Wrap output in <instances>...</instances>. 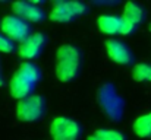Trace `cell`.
Listing matches in <instances>:
<instances>
[{"mask_svg": "<svg viewBox=\"0 0 151 140\" xmlns=\"http://www.w3.org/2000/svg\"><path fill=\"white\" fill-rule=\"evenodd\" d=\"M106 51H107V55L117 64L128 66L134 61V54H132L131 48L119 40H113V38L107 40L106 41Z\"/></svg>", "mask_w": 151, "mask_h": 140, "instance_id": "30bf717a", "label": "cell"}, {"mask_svg": "<svg viewBox=\"0 0 151 140\" xmlns=\"http://www.w3.org/2000/svg\"><path fill=\"white\" fill-rule=\"evenodd\" d=\"M135 29H137V26H135L134 23H131L129 21H126L125 18L120 16V29H119V34H122V35H129V34H132Z\"/></svg>", "mask_w": 151, "mask_h": 140, "instance_id": "2e32d148", "label": "cell"}, {"mask_svg": "<svg viewBox=\"0 0 151 140\" xmlns=\"http://www.w3.org/2000/svg\"><path fill=\"white\" fill-rule=\"evenodd\" d=\"M40 80H41L40 69L31 61H24L10 79L9 89L12 96L19 101L32 95Z\"/></svg>", "mask_w": 151, "mask_h": 140, "instance_id": "7a4b0ae2", "label": "cell"}, {"mask_svg": "<svg viewBox=\"0 0 151 140\" xmlns=\"http://www.w3.org/2000/svg\"><path fill=\"white\" fill-rule=\"evenodd\" d=\"M97 26L106 35H116L120 29V18L114 15H101L97 19Z\"/></svg>", "mask_w": 151, "mask_h": 140, "instance_id": "8fae6325", "label": "cell"}, {"mask_svg": "<svg viewBox=\"0 0 151 140\" xmlns=\"http://www.w3.org/2000/svg\"><path fill=\"white\" fill-rule=\"evenodd\" d=\"M148 80L151 82V67H150V73H148Z\"/></svg>", "mask_w": 151, "mask_h": 140, "instance_id": "d6986e66", "label": "cell"}, {"mask_svg": "<svg viewBox=\"0 0 151 140\" xmlns=\"http://www.w3.org/2000/svg\"><path fill=\"white\" fill-rule=\"evenodd\" d=\"M87 10L88 7L82 1H54L49 18L57 23H68L78 16L85 15Z\"/></svg>", "mask_w": 151, "mask_h": 140, "instance_id": "5b68a950", "label": "cell"}, {"mask_svg": "<svg viewBox=\"0 0 151 140\" xmlns=\"http://www.w3.org/2000/svg\"><path fill=\"white\" fill-rule=\"evenodd\" d=\"M122 18H125L126 21H129L131 23H134L135 26L141 25L145 19V10L138 4V3H134V1H128L125 4V9H123V15Z\"/></svg>", "mask_w": 151, "mask_h": 140, "instance_id": "7c38bea8", "label": "cell"}, {"mask_svg": "<svg viewBox=\"0 0 151 140\" xmlns=\"http://www.w3.org/2000/svg\"><path fill=\"white\" fill-rule=\"evenodd\" d=\"M97 101L104 115L111 121H119L125 111V99L117 93L114 85L104 83L97 92Z\"/></svg>", "mask_w": 151, "mask_h": 140, "instance_id": "3957f363", "label": "cell"}, {"mask_svg": "<svg viewBox=\"0 0 151 140\" xmlns=\"http://www.w3.org/2000/svg\"><path fill=\"white\" fill-rule=\"evenodd\" d=\"M134 133L141 139H151V112L139 115L134 121Z\"/></svg>", "mask_w": 151, "mask_h": 140, "instance_id": "4fadbf2b", "label": "cell"}, {"mask_svg": "<svg viewBox=\"0 0 151 140\" xmlns=\"http://www.w3.org/2000/svg\"><path fill=\"white\" fill-rule=\"evenodd\" d=\"M15 50V45H13V43L10 41V40H7L1 32H0V51L1 53H6V54H9V53H12Z\"/></svg>", "mask_w": 151, "mask_h": 140, "instance_id": "e0dca14e", "label": "cell"}, {"mask_svg": "<svg viewBox=\"0 0 151 140\" xmlns=\"http://www.w3.org/2000/svg\"><path fill=\"white\" fill-rule=\"evenodd\" d=\"M150 67H151V64H147V63H138V64H135L134 69H132V77L137 82H145V80H148Z\"/></svg>", "mask_w": 151, "mask_h": 140, "instance_id": "9a60e30c", "label": "cell"}, {"mask_svg": "<svg viewBox=\"0 0 151 140\" xmlns=\"http://www.w3.org/2000/svg\"><path fill=\"white\" fill-rule=\"evenodd\" d=\"M46 114V99L41 95H29L18 101L16 117L24 123L38 121Z\"/></svg>", "mask_w": 151, "mask_h": 140, "instance_id": "277c9868", "label": "cell"}, {"mask_svg": "<svg viewBox=\"0 0 151 140\" xmlns=\"http://www.w3.org/2000/svg\"><path fill=\"white\" fill-rule=\"evenodd\" d=\"M49 130L53 140H79L82 134L79 123L69 117H56Z\"/></svg>", "mask_w": 151, "mask_h": 140, "instance_id": "8992f818", "label": "cell"}, {"mask_svg": "<svg viewBox=\"0 0 151 140\" xmlns=\"http://www.w3.org/2000/svg\"><path fill=\"white\" fill-rule=\"evenodd\" d=\"M12 12L13 16L25 21L27 23H37L46 18L43 7H40L37 1H15L12 3Z\"/></svg>", "mask_w": 151, "mask_h": 140, "instance_id": "ba28073f", "label": "cell"}, {"mask_svg": "<svg viewBox=\"0 0 151 140\" xmlns=\"http://www.w3.org/2000/svg\"><path fill=\"white\" fill-rule=\"evenodd\" d=\"M4 85V80H3V75H1V67H0V86Z\"/></svg>", "mask_w": 151, "mask_h": 140, "instance_id": "ac0fdd59", "label": "cell"}, {"mask_svg": "<svg viewBox=\"0 0 151 140\" xmlns=\"http://www.w3.org/2000/svg\"><path fill=\"white\" fill-rule=\"evenodd\" d=\"M87 140H126V136L119 130L100 129V130H96L93 134H90Z\"/></svg>", "mask_w": 151, "mask_h": 140, "instance_id": "5bb4252c", "label": "cell"}, {"mask_svg": "<svg viewBox=\"0 0 151 140\" xmlns=\"http://www.w3.org/2000/svg\"><path fill=\"white\" fill-rule=\"evenodd\" d=\"M82 66V54L78 47L65 44L57 48L56 53V77L62 83L72 82L78 77Z\"/></svg>", "mask_w": 151, "mask_h": 140, "instance_id": "6da1fadb", "label": "cell"}, {"mask_svg": "<svg viewBox=\"0 0 151 140\" xmlns=\"http://www.w3.org/2000/svg\"><path fill=\"white\" fill-rule=\"evenodd\" d=\"M46 43H47V38H46L44 34H41V32L31 34L25 41H22L19 44L18 54H19L21 58H24L27 61L34 60L43 53V50L46 47Z\"/></svg>", "mask_w": 151, "mask_h": 140, "instance_id": "9c48e42d", "label": "cell"}, {"mask_svg": "<svg viewBox=\"0 0 151 140\" xmlns=\"http://www.w3.org/2000/svg\"><path fill=\"white\" fill-rule=\"evenodd\" d=\"M0 28H1V34L12 43L13 41L22 43L31 35V25L13 15L4 16L1 19Z\"/></svg>", "mask_w": 151, "mask_h": 140, "instance_id": "52a82bcc", "label": "cell"}]
</instances>
